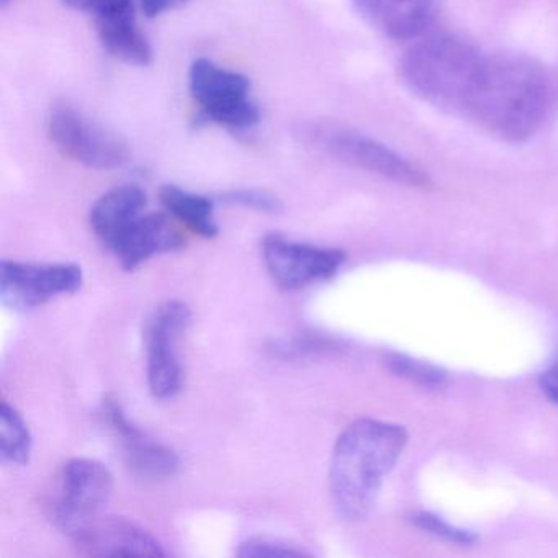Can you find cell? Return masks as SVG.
<instances>
[{
  "instance_id": "6",
  "label": "cell",
  "mask_w": 558,
  "mask_h": 558,
  "mask_svg": "<svg viewBox=\"0 0 558 558\" xmlns=\"http://www.w3.org/2000/svg\"><path fill=\"white\" fill-rule=\"evenodd\" d=\"M48 135L64 156L97 171L122 168L130 159V148L122 136L97 125L70 106L51 110Z\"/></svg>"
},
{
  "instance_id": "3",
  "label": "cell",
  "mask_w": 558,
  "mask_h": 558,
  "mask_svg": "<svg viewBox=\"0 0 558 558\" xmlns=\"http://www.w3.org/2000/svg\"><path fill=\"white\" fill-rule=\"evenodd\" d=\"M483 58L465 38L434 35L407 51L401 60V80L429 106L463 117Z\"/></svg>"
},
{
  "instance_id": "2",
  "label": "cell",
  "mask_w": 558,
  "mask_h": 558,
  "mask_svg": "<svg viewBox=\"0 0 558 558\" xmlns=\"http://www.w3.org/2000/svg\"><path fill=\"white\" fill-rule=\"evenodd\" d=\"M408 434L398 424L359 420L336 440L331 460V492L339 514L361 521L371 514L381 482L400 459Z\"/></svg>"
},
{
  "instance_id": "12",
  "label": "cell",
  "mask_w": 558,
  "mask_h": 558,
  "mask_svg": "<svg viewBox=\"0 0 558 558\" xmlns=\"http://www.w3.org/2000/svg\"><path fill=\"white\" fill-rule=\"evenodd\" d=\"M185 240L166 215H140L130 221L106 246L116 254L123 269H138L156 254L172 253L184 247Z\"/></svg>"
},
{
  "instance_id": "7",
  "label": "cell",
  "mask_w": 558,
  "mask_h": 558,
  "mask_svg": "<svg viewBox=\"0 0 558 558\" xmlns=\"http://www.w3.org/2000/svg\"><path fill=\"white\" fill-rule=\"evenodd\" d=\"M191 310L179 300L162 303L149 319L148 384L156 398H172L184 387L179 344L191 325Z\"/></svg>"
},
{
  "instance_id": "13",
  "label": "cell",
  "mask_w": 558,
  "mask_h": 558,
  "mask_svg": "<svg viewBox=\"0 0 558 558\" xmlns=\"http://www.w3.org/2000/svg\"><path fill=\"white\" fill-rule=\"evenodd\" d=\"M104 416L112 429L122 437L126 465L133 473L148 480L168 478L179 469V459L171 449L149 439L126 417L116 398L104 401Z\"/></svg>"
},
{
  "instance_id": "14",
  "label": "cell",
  "mask_w": 558,
  "mask_h": 558,
  "mask_svg": "<svg viewBox=\"0 0 558 558\" xmlns=\"http://www.w3.org/2000/svg\"><path fill=\"white\" fill-rule=\"evenodd\" d=\"M355 11L393 40L423 37L436 19V0H351Z\"/></svg>"
},
{
  "instance_id": "19",
  "label": "cell",
  "mask_w": 558,
  "mask_h": 558,
  "mask_svg": "<svg viewBox=\"0 0 558 558\" xmlns=\"http://www.w3.org/2000/svg\"><path fill=\"white\" fill-rule=\"evenodd\" d=\"M385 365H387L388 371L393 372L398 377L407 378V380L414 381V384L434 387V385H440L446 380V374L436 365L416 361V359L408 357V355L395 354V352L393 354H387Z\"/></svg>"
},
{
  "instance_id": "8",
  "label": "cell",
  "mask_w": 558,
  "mask_h": 558,
  "mask_svg": "<svg viewBox=\"0 0 558 558\" xmlns=\"http://www.w3.org/2000/svg\"><path fill=\"white\" fill-rule=\"evenodd\" d=\"M83 280V269L77 264L4 260L0 269V296L8 308L28 312L57 296L76 293Z\"/></svg>"
},
{
  "instance_id": "18",
  "label": "cell",
  "mask_w": 558,
  "mask_h": 558,
  "mask_svg": "<svg viewBox=\"0 0 558 558\" xmlns=\"http://www.w3.org/2000/svg\"><path fill=\"white\" fill-rule=\"evenodd\" d=\"M0 453L5 462L25 465L32 456V434L22 414L9 401L0 407Z\"/></svg>"
},
{
  "instance_id": "4",
  "label": "cell",
  "mask_w": 558,
  "mask_h": 558,
  "mask_svg": "<svg viewBox=\"0 0 558 558\" xmlns=\"http://www.w3.org/2000/svg\"><path fill=\"white\" fill-rule=\"evenodd\" d=\"M295 136L303 145L325 153L344 165L390 179L408 187L429 189V175L384 143L332 120L300 123Z\"/></svg>"
},
{
  "instance_id": "26",
  "label": "cell",
  "mask_w": 558,
  "mask_h": 558,
  "mask_svg": "<svg viewBox=\"0 0 558 558\" xmlns=\"http://www.w3.org/2000/svg\"><path fill=\"white\" fill-rule=\"evenodd\" d=\"M12 0H0V5H2V8H8Z\"/></svg>"
},
{
  "instance_id": "11",
  "label": "cell",
  "mask_w": 558,
  "mask_h": 558,
  "mask_svg": "<svg viewBox=\"0 0 558 558\" xmlns=\"http://www.w3.org/2000/svg\"><path fill=\"white\" fill-rule=\"evenodd\" d=\"M263 254L270 277L286 290H299L331 279L345 260L341 250L295 243L279 234L264 240Z\"/></svg>"
},
{
  "instance_id": "16",
  "label": "cell",
  "mask_w": 558,
  "mask_h": 558,
  "mask_svg": "<svg viewBox=\"0 0 558 558\" xmlns=\"http://www.w3.org/2000/svg\"><path fill=\"white\" fill-rule=\"evenodd\" d=\"M96 31L100 44L112 57L136 66H149L153 63L151 45L140 32L135 17L104 22L96 25Z\"/></svg>"
},
{
  "instance_id": "21",
  "label": "cell",
  "mask_w": 558,
  "mask_h": 558,
  "mask_svg": "<svg viewBox=\"0 0 558 558\" xmlns=\"http://www.w3.org/2000/svg\"><path fill=\"white\" fill-rule=\"evenodd\" d=\"M221 201L236 207L260 211V214H279L283 207L282 201L277 195L260 189H234V191L225 192Z\"/></svg>"
},
{
  "instance_id": "15",
  "label": "cell",
  "mask_w": 558,
  "mask_h": 558,
  "mask_svg": "<svg viewBox=\"0 0 558 558\" xmlns=\"http://www.w3.org/2000/svg\"><path fill=\"white\" fill-rule=\"evenodd\" d=\"M148 198L138 185H120L104 194L89 215L90 228L104 244L116 236L130 221L143 214Z\"/></svg>"
},
{
  "instance_id": "17",
  "label": "cell",
  "mask_w": 558,
  "mask_h": 558,
  "mask_svg": "<svg viewBox=\"0 0 558 558\" xmlns=\"http://www.w3.org/2000/svg\"><path fill=\"white\" fill-rule=\"evenodd\" d=\"M159 197L166 210L189 230L202 238L217 236L218 225L215 221L214 204L210 198L175 185H165Z\"/></svg>"
},
{
  "instance_id": "22",
  "label": "cell",
  "mask_w": 558,
  "mask_h": 558,
  "mask_svg": "<svg viewBox=\"0 0 558 558\" xmlns=\"http://www.w3.org/2000/svg\"><path fill=\"white\" fill-rule=\"evenodd\" d=\"M411 524L414 527L421 529V531H426L429 534L436 535V537L444 538V541L453 542V544L469 545L476 541L472 532L449 524V522L440 519L439 515L430 514V512L414 514L411 518Z\"/></svg>"
},
{
  "instance_id": "10",
  "label": "cell",
  "mask_w": 558,
  "mask_h": 558,
  "mask_svg": "<svg viewBox=\"0 0 558 558\" xmlns=\"http://www.w3.org/2000/svg\"><path fill=\"white\" fill-rule=\"evenodd\" d=\"M64 534L74 542L77 550L93 557H165L166 551L155 535L145 527L119 518L104 515L74 522L64 529Z\"/></svg>"
},
{
  "instance_id": "9",
  "label": "cell",
  "mask_w": 558,
  "mask_h": 558,
  "mask_svg": "<svg viewBox=\"0 0 558 558\" xmlns=\"http://www.w3.org/2000/svg\"><path fill=\"white\" fill-rule=\"evenodd\" d=\"M113 475L104 463L74 459L61 473L60 496L50 505L54 524L64 531L74 522L100 514L113 495Z\"/></svg>"
},
{
  "instance_id": "24",
  "label": "cell",
  "mask_w": 558,
  "mask_h": 558,
  "mask_svg": "<svg viewBox=\"0 0 558 558\" xmlns=\"http://www.w3.org/2000/svg\"><path fill=\"white\" fill-rule=\"evenodd\" d=\"M185 2H187V0H142V8L143 12H145L149 19H153L171 11V9L185 4Z\"/></svg>"
},
{
  "instance_id": "25",
  "label": "cell",
  "mask_w": 558,
  "mask_h": 558,
  "mask_svg": "<svg viewBox=\"0 0 558 558\" xmlns=\"http://www.w3.org/2000/svg\"><path fill=\"white\" fill-rule=\"evenodd\" d=\"M541 387L545 397L558 404V361L542 374Z\"/></svg>"
},
{
  "instance_id": "20",
  "label": "cell",
  "mask_w": 558,
  "mask_h": 558,
  "mask_svg": "<svg viewBox=\"0 0 558 558\" xmlns=\"http://www.w3.org/2000/svg\"><path fill=\"white\" fill-rule=\"evenodd\" d=\"M66 8L94 19V24L135 15V0H61Z\"/></svg>"
},
{
  "instance_id": "1",
  "label": "cell",
  "mask_w": 558,
  "mask_h": 558,
  "mask_svg": "<svg viewBox=\"0 0 558 558\" xmlns=\"http://www.w3.org/2000/svg\"><path fill=\"white\" fill-rule=\"evenodd\" d=\"M551 106L548 74L524 54L485 57L463 117L506 143H524L544 125Z\"/></svg>"
},
{
  "instance_id": "23",
  "label": "cell",
  "mask_w": 558,
  "mask_h": 558,
  "mask_svg": "<svg viewBox=\"0 0 558 558\" xmlns=\"http://www.w3.org/2000/svg\"><path fill=\"white\" fill-rule=\"evenodd\" d=\"M308 551L279 538L254 537L241 544L238 557H303Z\"/></svg>"
},
{
  "instance_id": "5",
  "label": "cell",
  "mask_w": 558,
  "mask_h": 558,
  "mask_svg": "<svg viewBox=\"0 0 558 558\" xmlns=\"http://www.w3.org/2000/svg\"><path fill=\"white\" fill-rule=\"evenodd\" d=\"M189 80L192 97L201 106L205 122L234 132H250L260 122L259 109L250 99V80L243 74L201 58L192 64Z\"/></svg>"
}]
</instances>
